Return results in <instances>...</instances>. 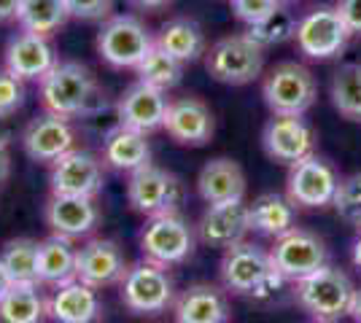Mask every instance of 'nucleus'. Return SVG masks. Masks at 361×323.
Segmentation results:
<instances>
[{
	"label": "nucleus",
	"instance_id": "1",
	"mask_svg": "<svg viewBox=\"0 0 361 323\" xmlns=\"http://www.w3.org/2000/svg\"><path fill=\"white\" fill-rule=\"evenodd\" d=\"M219 275L226 291L238 293V296H251V299H270L286 283L275 272L270 251H264L256 243H245V240L224 248Z\"/></svg>",
	"mask_w": 361,
	"mask_h": 323
},
{
	"label": "nucleus",
	"instance_id": "2",
	"mask_svg": "<svg viewBox=\"0 0 361 323\" xmlns=\"http://www.w3.org/2000/svg\"><path fill=\"white\" fill-rule=\"evenodd\" d=\"M297 289V302L302 305V310L318 323H337L343 321L350 312V302L356 286L353 280L337 270V267H321L313 275L302 277L294 283Z\"/></svg>",
	"mask_w": 361,
	"mask_h": 323
},
{
	"label": "nucleus",
	"instance_id": "3",
	"mask_svg": "<svg viewBox=\"0 0 361 323\" xmlns=\"http://www.w3.org/2000/svg\"><path fill=\"white\" fill-rule=\"evenodd\" d=\"M197 246V227H192L183 215L176 213H162L151 215L146 227L140 232V251L143 259L162 267H176L183 264Z\"/></svg>",
	"mask_w": 361,
	"mask_h": 323
},
{
	"label": "nucleus",
	"instance_id": "4",
	"mask_svg": "<svg viewBox=\"0 0 361 323\" xmlns=\"http://www.w3.org/2000/svg\"><path fill=\"white\" fill-rule=\"evenodd\" d=\"M121 305L135 315H159L176 302V286L167 267L154 262H140L127 270L119 283Z\"/></svg>",
	"mask_w": 361,
	"mask_h": 323
},
{
	"label": "nucleus",
	"instance_id": "5",
	"mask_svg": "<svg viewBox=\"0 0 361 323\" xmlns=\"http://www.w3.org/2000/svg\"><path fill=\"white\" fill-rule=\"evenodd\" d=\"M316 76L300 62H281L264 76L262 97L272 113L305 116L316 103Z\"/></svg>",
	"mask_w": 361,
	"mask_h": 323
},
{
	"label": "nucleus",
	"instance_id": "6",
	"mask_svg": "<svg viewBox=\"0 0 361 323\" xmlns=\"http://www.w3.org/2000/svg\"><path fill=\"white\" fill-rule=\"evenodd\" d=\"M97 87V81L92 76V70L81 62H57L44 78H41V100L44 108L73 119L81 116V110L87 106V97Z\"/></svg>",
	"mask_w": 361,
	"mask_h": 323
},
{
	"label": "nucleus",
	"instance_id": "7",
	"mask_svg": "<svg viewBox=\"0 0 361 323\" xmlns=\"http://www.w3.org/2000/svg\"><path fill=\"white\" fill-rule=\"evenodd\" d=\"M205 68L216 81L229 87H243L262 76L264 68V49L256 46L254 41L243 35L221 38L205 51Z\"/></svg>",
	"mask_w": 361,
	"mask_h": 323
},
{
	"label": "nucleus",
	"instance_id": "8",
	"mask_svg": "<svg viewBox=\"0 0 361 323\" xmlns=\"http://www.w3.org/2000/svg\"><path fill=\"white\" fill-rule=\"evenodd\" d=\"M154 38L137 16H111L97 32V51L111 68H137L154 49Z\"/></svg>",
	"mask_w": 361,
	"mask_h": 323
},
{
	"label": "nucleus",
	"instance_id": "9",
	"mask_svg": "<svg viewBox=\"0 0 361 323\" xmlns=\"http://www.w3.org/2000/svg\"><path fill=\"white\" fill-rule=\"evenodd\" d=\"M270 259L278 275L288 283H297L302 277L313 275L321 267H326L329 253L318 234L294 227L286 234L275 237V246L270 248Z\"/></svg>",
	"mask_w": 361,
	"mask_h": 323
},
{
	"label": "nucleus",
	"instance_id": "10",
	"mask_svg": "<svg viewBox=\"0 0 361 323\" xmlns=\"http://www.w3.org/2000/svg\"><path fill=\"white\" fill-rule=\"evenodd\" d=\"M350 30L345 27L337 6H318L297 19L294 41L307 60H331L345 49Z\"/></svg>",
	"mask_w": 361,
	"mask_h": 323
},
{
	"label": "nucleus",
	"instance_id": "11",
	"mask_svg": "<svg viewBox=\"0 0 361 323\" xmlns=\"http://www.w3.org/2000/svg\"><path fill=\"white\" fill-rule=\"evenodd\" d=\"M127 200L133 205V210L143 213L146 218L162 213H176L180 200H183V186L180 181L162 167H146L130 172L127 181Z\"/></svg>",
	"mask_w": 361,
	"mask_h": 323
},
{
	"label": "nucleus",
	"instance_id": "12",
	"mask_svg": "<svg viewBox=\"0 0 361 323\" xmlns=\"http://www.w3.org/2000/svg\"><path fill=\"white\" fill-rule=\"evenodd\" d=\"M127 259L116 240L92 237L81 248H75V280L92 289H111L119 286L127 275Z\"/></svg>",
	"mask_w": 361,
	"mask_h": 323
},
{
	"label": "nucleus",
	"instance_id": "13",
	"mask_svg": "<svg viewBox=\"0 0 361 323\" xmlns=\"http://www.w3.org/2000/svg\"><path fill=\"white\" fill-rule=\"evenodd\" d=\"M337 184L340 178L329 162L310 154L288 170L286 197L300 208H326L334 200Z\"/></svg>",
	"mask_w": 361,
	"mask_h": 323
},
{
	"label": "nucleus",
	"instance_id": "14",
	"mask_svg": "<svg viewBox=\"0 0 361 323\" xmlns=\"http://www.w3.org/2000/svg\"><path fill=\"white\" fill-rule=\"evenodd\" d=\"M51 194H73V197H97L106 184V172H103V159L73 148L65 156H60L51 165Z\"/></svg>",
	"mask_w": 361,
	"mask_h": 323
},
{
	"label": "nucleus",
	"instance_id": "15",
	"mask_svg": "<svg viewBox=\"0 0 361 323\" xmlns=\"http://www.w3.org/2000/svg\"><path fill=\"white\" fill-rule=\"evenodd\" d=\"M262 146L272 162L281 165H297L305 156L313 154L316 148V132L302 116H283L272 113L264 132H262Z\"/></svg>",
	"mask_w": 361,
	"mask_h": 323
},
{
	"label": "nucleus",
	"instance_id": "16",
	"mask_svg": "<svg viewBox=\"0 0 361 323\" xmlns=\"http://www.w3.org/2000/svg\"><path fill=\"white\" fill-rule=\"evenodd\" d=\"M22 148L38 165H54L60 156L75 148V129L71 119L46 110L35 116L22 132Z\"/></svg>",
	"mask_w": 361,
	"mask_h": 323
},
{
	"label": "nucleus",
	"instance_id": "17",
	"mask_svg": "<svg viewBox=\"0 0 361 323\" xmlns=\"http://www.w3.org/2000/svg\"><path fill=\"white\" fill-rule=\"evenodd\" d=\"M167 106H170V100H167L165 89H157L151 84L137 81L133 87H127L124 94L119 97L116 116H119V124H124V127L137 129L143 135H151V132L165 127Z\"/></svg>",
	"mask_w": 361,
	"mask_h": 323
},
{
	"label": "nucleus",
	"instance_id": "18",
	"mask_svg": "<svg viewBox=\"0 0 361 323\" xmlns=\"http://www.w3.org/2000/svg\"><path fill=\"white\" fill-rule=\"evenodd\" d=\"M248 232H251V218H248L245 200L211 202L197 224V237L213 248H229L235 243H243Z\"/></svg>",
	"mask_w": 361,
	"mask_h": 323
},
{
	"label": "nucleus",
	"instance_id": "19",
	"mask_svg": "<svg viewBox=\"0 0 361 323\" xmlns=\"http://www.w3.org/2000/svg\"><path fill=\"white\" fill-rule=\"evenodd\" d=\"M46 227L51 234L62 237H90L100 224V208L94 197H73V194H51L44 208Z\"/></svg>",
	"mask_w": 361,
	"mask_h": 323
},
{
	"label": "nucleus",
	"instance_id": "20",
	"mask_svg": "<svg viewBox=\"0 0 361 323\" xmlns=\"http://www.w3.org/2000/svg\"><path fill=\"white\" fill-rule=\"evenodd\" d=\"M46 308L51 323H100L106 315L97 289L81 280L54 286V291L46 296Z\"/></svg>",
	"mask_w": 361,
	"mask_h": 323
},
{
	"label": "nucleus",
	"instance_id": "21",
	"mask_svg": "<svg viewBox=\"0 0 361 323\" xmlns=\"http://www.w3.org/2000/svg\"><path fill=\"white\" fill-rule=\"evenodd\" d=\"M54 65L57 54L49 44V35L22 30L6 46V70H11L22 81H41Z\"/></svg>",
	"mask_w": 361,
	"mask_h": 323
},
{
	"label": "nucleus",
	"instance_id": "22",
	"mask_svg": "<svg viewBox=\"0 0 361 323\" xmlns=\"http://www.w3.org/2000/svg\"><path fill=\"white\" fill-rule=\"evenodd\" d=\"M165 129L170 138L180 146H205L213 138V113L197 97H178L167 106Z\"/></svg>",
	"mask_w": 361,
	"mask_h": 323
},
{
	"label": "nucleus",
	"instance_id": "23",
	"mask_svg": "<svg viewBox=\"0 0 361 323\" xmlns=\"http://www.w3.org/2000/svg\"><path fill=\"white\" fill-rule=\"evenodd\" d=\"M176 323H229L226 291L211 283H195L173 302Z\"/></svg>",
	"mask_w": 361,
	"mask_h": 323
},
{
	"label": "nucleus",
	"instance_id": "24",
	"mask_svg": "<svg viewBox=\"0 0 361 323\" xmlns=\"http://www.w3.org/2000/svg\"><path fill=\"white\" fill-rule=\"evenodd\" d=\"M103 165L119 170V172H135L151 165V146L143 132L130 127H114L103 140Z\"/></svg>",
	"mask_w": 361,
	"mask_h": 323
},
{
	"label": "nucleus",
	"instance_id": "25",
	"mask_svg": "<svg viewBox=\"0 0 361 323\" xmlns=\"http://www.w3.org/2000/svg\"><path fill=\"white\" fill-rule=\"evenodd\" d=\"M197 191L200 197L208 202H226V200H243L245 197V175L235 159H211L205 167L200 170L197 178Z\"/></svg>",
	"mask_w": 361,
	"mask_h": 323
},
{
	"label": "nucleus",
	"instance_id": "26",
	"mask_svg": "<svg viewBox=\"0 0 361 323\" xmlns=\"http://www.w3.org/2000/svg\"><path fill=\"white\" fill-rule=\"evenodd\" d=\"M38 283L41 286H62L75 280V246L71 237L49 234L38 243Z\"/></svg>",
	"mask_w": 361,
	"mask_h": 323
},
{
	"label": "nucleus",
	"instance_id": "27",
	"mask_svg": "<svg viewBox=\"0 0 361 323\" xmlns=\"http://www.w3.org/2000/svg\"><path fill=\"white\" fill-rule=\"evenodd\" d=\"M248 218H251V229L267 237H281L288 229L297 227V205L283 197V194H259L248 205Z\"/></svg>",
	"mask_w": 361,
	"mask_h": 323
},
{
	"label": "nucleus",
	"instance_id": "28",
	"mask_svg": "<svg viewBox=\"0 0 361 323\" xmlns=\"http://www.w3.org/2000/svg\"><path fill=\"white\" fill-rule=\"evenodd\" d=\"M49 318L41 283H11L0 296V323H44Z\"/></svg>",
	"mask_w": 361,
	"mask_h": 323
},
{
	"label": "nucleus",
	"instance_id": "29",
	"mask_svg": "<svg viewBox=\"0 0 361 323\" xmlns=\"http://www.w3.org/2000/svg\"><path fill=\"white\" fill-rule=\"evenodd\" d=\"M154 41H157V46L165 49L167 54H173L183 65L200 60L205 54V32L195 19H186V16L165 22Z\"/></svg>",
	"mask_w": 361,
	"mask_h": 323
},
{
	"label": "nucleus",
	"instance_id": "30",
	"mask_svg": "<svg viewBox=\"0 0 361 323\" xmlns=\"http://www.w3.org/2000/svg\"><path fill=\"white\" fill-rule=\"evenodd\" d=\"M71 19V11L65 0H19L16 22L22 30L38 32V35H51L57 32Z\"/></svg>",
	"mask_w": 361,
	"mask_h": 323
},
{
	"label": "nucleus",
	"instance_id": "31",
	"mask_svg": "<svg viewBox=\"0 0 361 323\" xmlns=\"http://www.w3.org/2000/svg\"><path fill=\"white\" fill-rule=\"evenodd\" d=\"M331 103L337 113L350 122H361V65L345 62L331 78Z\"/></svg>",
	"mask_w": 361,
	"mask_h": 323
},
{
	"label": "nucleus",
	"instance_id": "32",
	"mask_svg": "<svg viewBox=\"0 0 361 323\" xmlns=\"http://www.w3.org/2000/svg\"><path fill=\"white\" fill-rule=\"evenodd\" d=\"M0 264L11 283H38V243L30 237L8 240L0 251Z\"/></svg>",
	"mask_w": 361,
	"mask_h": 323
},
{
	"label": "nucleus",
	"instance_id": "33",
	"mask_svg": "<svg viewBox=\"0 0 361 323\" xmlns=\"http://www.w3.org/2000/svg\"><path fill=\"white\" fill-rule=\"evenodd\" d=\"M137 81L143 84H151L157 89H173L178 87L180 78H183V62H178L173 54H167L165 49H159L154 44L149 54L140 60V65L135 68Z\"/></svg>",
	"mask_w": 361,
	"mask_h": 323
},
{
	"label": "nucleus",
	"instance_id": "34",
	"mask_svg": "<svg viewBox=\"0 0 361 323\" xmlns=\"http://www.w3.org/2000/svg\"><path fill=\"white\" fill-rule=\"evenodd\" d=\"M294 30H297V16L291 14L286 6H278L272 14H267L264 19L254 22V25H248L245 35L254 41L256 46L267 49L294 38Z\"/></svg>",
	"mask_w": 361,
	"mask_h": 323
},
{
	"label": "nucleus",
	"instance_id": "35",
	"mask_svg": "<svg viewBox=\"0 0 361 323\" xmlns=\"http://www.w3.org/2000/svg\"><path fill=\"white\" fill-rule=\"evenodd\" d=\"M331 205L345 224L361 232V172H353V175H348L337 184Z\"/></svg>",
	"mask_w": 361,
	"mask_h": 323
},
{
	"label": "nucleus",
	"instance_id": "36",
	"mask_svg": "<svg viewBox=\"0 0 361 323\" xmlns=\"http://www.w3.org/2000/svg\"><path fill=\"white\" fill-rule=\"evenodd\" d=\"M25 103V81L11 70H0V116H14Z\"/></svg>",
	"mask_w": 361,
	"mask_h": 323
},
{
	"label": "nucleus",
	"instance_id": "37",
	"mask_svg": "<svg viewBox=\"0 0 361 323\" xmlns=\"http://www.w3.org/2000/svg\"><path fill=\"white\" fill-rule=\"evenodd\" d=\"M68 11L75 19H84V22H103L111 14V6L114 0H65Z\"/></svg>",
	"mask_w": 361,
	"mask_h": 323
},
{
	"label": "nucleus",
	"instance_id": "38",
	"mask_svg": "<svg viewBox=\"0 0 361 323\" xmlns=\"http://www.w3.org/2000/svg\"><path fill=\"white\" fill-rule=\"evenodd\" d=\"M278 6H281V0H232V11L245 25H254L259 19H264Z\"/></svg>",
	"mask_w": 361,
	"mask_h": 323
},
{
	"label": "nucleus",
	"instance_id": "39",
	"mask_svg": "<svg viewBox=\"0 0 361 323\" xmlns=\"http://www.w3.org/2000/svg\"><path fill=\"white\" fill-rule=\"evenodd\" d=\"M337 11L343 16L350 35H361V0H340Z\"/></svg>",
	"mask_w": 361,
	"mask_h": 323
},
{
	"label": "nucleus",
	"instance_id": "40",
	"mask_svg": "<svg viewBox=\"0 0 361 323\" xmlns=\"http://www.w3.org/2000/svg\"><path fill=\"white\" fill-rule=\"evenodd\" d=\"M11 116H0V148H8V143L14 140V129H11Z\"/></svg>",
	"mask_w": 361,
	"mask_h": 323
},
{
	"label": "nucleus",
	"instance_id": "41",
	"mask_svg": "<svg viewBox=\"0 0 361 323\" xmlns=\"http://www.w3.org/2000/svg\"><path fill=\"white\" fill-rule=\"evenodd\" d=\"M16 11H19V0H0V22L16 19Z\"/></svg>",
	"mask_w": 361,
	"mask_h": 323
},
{
	"label": "nucleus",
	"instance_id": "42",
	"mask_svg": "<svg viewBox=\"0 0 361 323\" xmlns=\"http://www.w3.org/2000/svg\"><path fill=\"white\" fill-rule=\"evenodd\" d=\"M137 8H149V11H157V8H167L173 0H133Z\"/></svg>",
	"mask_w": 361,
	"mask_h": 323
},
{
	"label": "nucleus",
	"instance_id": "43",
	"mask_svg": "<svg viewBox=\"0 0 361 323\" xmlns=\"http://www.w3.org/2000/svg\"><path fill=\"white\" fill-rule=\"evenodd\" d=\"M8 172H11V156L6 148H0V184L8 178Z\"/></svg>",
	"mask_w": 361,
	"mask_h": 323
},
{
	"label": "nucleus",
	"instance_id": "44",
	"mask_svg": "<svg viewBox=\"0 0 361 323\" xmlns=\"http://www.w3.org/2000/svg\"><path fill=\"white\" fill-rule=\"evenodd\" d=\"M348 315L353 318V323H361V289H356V293H353V302H350V312Z\"/></svg>",
	"mask_w": 361,
	"mask_h": 323
},
{
	"label": "nucleus",
	"instance_id": "45",
	"mask_svg": "<svg viewBox=\"0 0 361 323\" xmlns=\"http://www.w3.org/2000/svg\"><path fill=\"white\" fill-rule=\"evenodd\" d=\"M353 264L361 270V234L356 237V243H353Z\"/></svg>",
	"mask_w": 361,
	"mask_h": 323
},
{
	"label": "nucleus",
	"instance_id": "46",
	"mask_svg": "<svg viewBox=\"0 0 361 323\" xmlns=\"http://www.w3.org/2000/svg\"><path fill=\"white\" fill-rule=\"evenodd\" d=\"M11 286V280H8V275H6V270H3V264H0V296H3V291Z\"/></svg>",
	"mask_w": 361,
	"mask_h": 323
},
{
	"label": "nucleus",
	"instance_id": "47",
	"mask_svg": "<svg viewBox=\"0 0 361 323\" xmlns=\"http://www.w3.org/2000/svg\"><path fill=\"white\" fill-rule=\"evenodd\" d=\"M281 3H283V0H281Z\"/></svg>",
	"mask_w": 361,
	"mask_h": 323
},
{
	"label": "nucleus",
	"instance_id": "48",
	"mask_svg": "<svg viewBox=\"0 0 361 323\" xmlns=\"http://www.w3.org/2000/svg\"><path fill=\"white\" fill-rule=\"evenodd\" d=\"M316 323H318V321H316Z\"/></svg>",
	"mask_w": 361,
	"mask_h": 323
}]
</instances>
